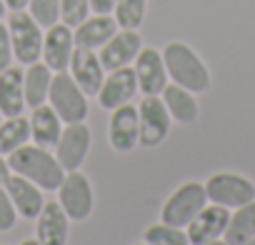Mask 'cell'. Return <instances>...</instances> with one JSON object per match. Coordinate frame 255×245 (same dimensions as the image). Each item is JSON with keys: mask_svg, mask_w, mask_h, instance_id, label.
<instances>
[{"mask_svg": "<svg viewBox=\"0 0 255 245\" xmlns=\"http://www.w3.org/2000/svg\"><path fill=\"white\" fill-rule=\"evenodd\" d=\"M18 245H40V243H38V238H28V240H20Z\"/></svg>", "mask_w": 255, "mask_h": 245, "instance_id": "cell-35", "label": "cell"}, {"mask_svg": "<svg viewBox=\"0 0 255 245\" xmlns=\"http://www.w3.org/2000/svg\"><path fill=\"white\" fill-rule=\"evenodd\" d=\"M50 83H53V70L45 63H30L23 70V93H25V108H38L43 103H48V93H50Z\"/></svg>", "mask_w": 255, "mask_h": 245, "instance_id": "cell-23", "label": "cell"}, {"mask_svg": "<svg viewBox=\"0 0 255 245\" xmlns=\"http://www.w3.org/2000/svg\"><path fill=\"white\" fill-rule=\"evenodd\" d=\"M3 188L10 195V200H13V205H15L20 218H25V220H35L38 218V213L45 205V195H43L45 190L43 188H38L33 180H28V178H23L18 173H10V178L5 180Z\"/></svg>", "mask_w": 255, "mask_h": 245, "instance_id": "cell-17", "label": "cell"}, {"mask_svg": "<svg viewBox=\"0 0 255 245\" xmlns=\"http://www.w3.org/2000/svg\"><path fill=\"white\" fill-rule=\"evenodd\" d=\"M28 120H30V143L53 150L55 143L60 140V133H63V125H65L60 120V115L48 103H43V105L33 108Z\"/></svg>", "mask_w": 255, "mask_h": 245, "instance_id": "cell-20", "label": "cell"}, {"mask_svg": "<svg viewBox=\"0 0 255 245\" xmlns=\"http://www.w3.org/2000/svg\"><path fill=\"white\" fill-rule=\"evenodd\" d=\"M93 148V133L88 128V122H68L60 133V140L55 143L53 153L58 158V163L63 165V170H80L83 163L88 160Z\"/></svg>", "mask_w": 255, "mask_h": 245, "instance_id": "cell-10", "label": "cell"}, {"mask_svg": "<svg viewBox=\"0 0 255 245\" xmlns=\"http://www.w3.org/2000/svg\"><path fill=\"white\" fill-rule=\"evenodd\" d=\"M30 143V120L25 115H13L0 120V153L10 155Z\"/></svg>", "mask_w": 255, "mask_h": 245, "instance_id": "cell-25", "label": "cell"}, {"mask_svg": "<svg viewBox=\"0 0 255 245\" xmlns=\"http://www.w3.org/2000/svg\"><path fill=\"white\" fill-rule=\"evenodd\" d=\"M58 203L65 210V215L75 223H85L93 215L95 208V190L93 183L83 170H68L63 183L58 185Z\"/></svg>", "mask_w": 255, "mask_h": 245, "instance_id": "cell-5", "label": "cell"}, {"mask_svg": "<svg viewBox=\"0 0 255 245\" xmlns=\"http://www.w3.org/2000/svg\"><path fill=\"white\" fill-rule=\"evenodd\" d=\"M8 30H10L15 60L20 65L38 63L40 53H43V28L33 20V15L25 13V10H15L8 18Z\"/></svg>", "mask_w": 255, "mask_h": 245, "instance_id": "cell-7", "label": "cell"}, {"mask_svg": "<svg viewBox=\"0 0 255 245\" xmlns=\"http://www.w3.org/2000/svg\"><path fill=\"white\" fill-rule=\"evenodd\" d=\"M10 163H8V155H3L0 153V185H5V180L10 178Z\"/></svg>", "mask_w": 255, "mask_h": 245, "instance_id": "cell-33", "label": "cell"}, {"mask_svg": "<svg viewBox=\"0 0 255 245\" xmlns=\"http://www.w3.org/2000/svg\"><path fill=\"white\" fill-rule=\"evenodd\" d=\"M163 60H165V70L170 83L200 95L210 88V70L205 65V60L188 45L180 40H173L163 48Z\"/></svg>", "mask_w": 255, "mask_h": 245, "instance_id": "cell-2", "label": "cell"}, {"mask_svg": "<svg viewBox=\"0 0 255 245\" xmlns=\"http://www.w3.org/2000/svg\"><path fill=\"white\" fill-rule=\"evenodd\" d=\"M73 80L80 85V90L85 95H98L103 80H105V68L100 63V55L95 50H85V48H75L70 65H68Z\"/></svg>", "mask_w": 255, "mask_h": 245, "instance_id": "cell-18", "label": "cell"}, {"mask_svg": "<svg viewBox=\"0 0 255 245\" xmlns=\"http://www.w3.org/2000/svg\"><path fill=\"white\" fill-rule=\"evenodd\" d=\"M28 13L40 28L48 30L50 25L60 23V0H30Z\"/></svg>", "mask_w": 255, "mask_h": 245, "instance_id": "cell-28", "label": "cell"}, {"mask_svg": "<svg viewBox=\"0 0 255 245\" xmlns=\"http://www.w3.org/2000/svg\"><path fill=\"white\" fill-rule=\"evenodd\" d=\"M118 33V23L113 15H88L75 30V48H85V50H100L113 35Z\"/></svg>", "mask_w": 255, "mask_h": 245, "instance_id": "cell-19", "label": "cell"}, {"mask_svg": "<svg viewBox=\"0 0 255 245\" xmlns=\"http://www.w3.org/2000/svg\"><path fill=\"white\" fill-rule=\"evenodd\" d=\"M133 245H148V243H145V240H140V243H133Z\"/></svg>", "mask_w": 255, "mask_h": 245, "instance_id": "cell-39", "label": "cell"}, {"mask_svg": "<svg viewBox=\"0 0 255 245\" xmlns=\"http://www.w3.org/2000/svg\"><path fill=\"white\" fill-rule=\"evenodd\" d=\"M35 238L40 245H68L70 218L58 200H45L43 210L35 218Z\"/></svg>", "mask_w": 255, "mask_h": 245, "instance_id": "cell-16", "label": "cell"}, {"mask_svg": "<svg viewBox=\"0 0 255 245\" xmlns=\"http://www.w3.org/2000/svg\"><path fill=\"white\" fill-rule=\"evenodd\" d=\"M203 185L208 193V203L223 205L228 210H235V208L255 200V183L240 173L220 170V173H213Z\"/></svg>", "mask_w": 255, "mask_h": 245, "instance_id": "cell-6", "label": "cell"}, {"mask_svg": "<svg viewBox=\"0 0 255 245\" xmlns=\"http://www.w3.org/2000/svg\"><path fill=\"white\" fill-rule=\"evenodd\" d=\"M18 218H20V215H18V210H15L10 195L5 193L3 185H0V233H10V230L15 228Z\"/></svg>", "mask_w": 255, "mask_h": 245, "instance_id": "cell-30", "label": "cell"}, {"mask_svg": "<svg viewBox=\"0 0 255 245\" xmlns=\"http://www.w3.org/2000/svg\"><path fill=\"white\" fill-rule=\"evenodd\" d=\"M90 15V0H60V23L78 28Z\"/></svg>", "mask_w": 255, "mask_h": 245, "instance_id": "cell-29", "label": "cell"}, {"mask_svg": "<svg viewBox=\"0 0 255 245\" xmlns=\"http://www.w3.org/2000/svg\"><path fill=\"white\" fill-rule=\"evenodd\" d=\"M0 245H8V243H0Z\"/></svg>", "mask_w": 255, "mask_h": 245, "instance_id": "cell-41", "label": "cell"}, {"mask_svg": "<svg viewBox=\"0 0 255 245\" xmlns=\"http://www.w3.org/2000/svg\"><path fill=\"white\" fill-rule=\"evenodd\" d=\"M3 3H5V8L8 10H25L28 8V3H30V0H3Z\"/></svg>", "mask_w": 255, "mask_h": 245, "instance_id": "cell-34", "label": "cell"}, {"mask_svg": "<svg viewBox=\"0 0 255 245\" xmlns=\"http://www.w3.org/2000/svg\"><path fill=\"white\" fill-rule=\"evenodd\" d=\"M5 13H8V8H5V3H3V0H0V20L5 18Z\"/></svg>", "mask_w": 255, "mask_h": 245, "instance_id": "cell-36", "label": "cell"}, {"mask_svg": "<svg viewBox=\"0 0 255 245\" xmlns=\"http://www.w3.org/2000/svg\"><path fill=\"white\" fill-rule=\"evenodd\" d=\"M115 8V0H90V13L95 15H110Z\"/></svg>", "mask_w": 255, "mask_h": 245, "instance_id": "cell-32", "label": "cell"}, {"mask_svg": "<svg viewBox=\"0 0 255 245\" xmlns=\"http://www.w3.org/2000/svg\"><path fill=\"white\" fill-rule=\"evenodd\" d=\"M208 205V193L205 185L198 180H188L180 183L160 205V220L178 225V228H188V223Z\"/></svg>", "mask_w": 255, "mask_h": 245, "instance_id": "cell-3", "label": "cell"}, {"mask_svg": "<svg viewBox=\"0 0 255 245\" xmlns=\"http://www.w3.org/2000/svg\"><path fill=\"white\" fill-rule=\"evenodd\" d=\"M15 60L13 55V43H10V30H8V23L0 20V70L10 68Z\"/></svg>", "mask_w": 255, "mask_h": 245, "instance_id": "cell-31", "label": "cell"}, {"mask_svg": "<svg viewBox=\"0 0 255 245\" xmlns=\"http://www.w3.org/2000/svg\"><path fill=\"white\" fill-rule=\"evenodd\" d=\"M75 53V38H73V28H68L65 23H55L48 28V33L43 35V63L53 70V73H63L70 65V58Z\"/></svg>", "mask_w": 255, "mask_h": 245, "instance_id": "cell-14", "label": "cell"}, {"mask_svg": "<svg viewBox=\"0 0 255 245\" xmlns=\"http://www.w3.org/2000/svg\"><path fill=\"white\" fill-rule=\"evenodd\" d=\"M143 240L148 245H190L185 228H178V225H170L163 220L148 225L143 233Z\"/></svg>", "mask_w": 255, "mask_h": 245, "instance_id": "cell-27", "label": "cell"}, {"mask_svg": "<svg viewBox=\"0 0 255 245\" xmlns=\"http://www.w3.org/2000/svg\"><path fill=\"white\" fill-rule=\"evenodd\" d=\"M173 122H178V125H193V122L200 118V105H198V98L195 93L175 85V83H168L160 93Z\"/></svg>", "mask_w": 255, "mask_h": 245, "instance_id": "cell-21", "label": "cell"}, {"mask_svg": "<svg viewBox=\"0 0 255 245\" xmlns=\"http://www.w3.org/2000/svg\"><path fill=\"white\" fill-rule=\"evenodd\" d=\"M208 245H228V243H225V240L220 238V240H213V243H208Z\"/></svg>", "mask_w": 255, "mask_h": 245, "instance_id": "cell-37", "label": "cell"}, {"mask_svg": "<svg viewBox=\"0 0 255 245\" xmlns=\"http://www.w3.org/2000/svg\"><path fill=\"white\" fill-rule=\"evenodd\" d=\"M250 238H255V200L230 210V220L223 235L228 245H243Z\"/></svg>", "mask_w": 255, "mask_h": 245, "instance_id": "cell-24", "label": "cell"}, {"mask_svg": "<svg viewBox=\"0 0 255 245\" xmlns=\"http://www.w3.org/2000/svg\"><path fill=\"white\" fill-rule=\"evenodd\" d=\"M143 43H140V33L138 30H123L118 28V33L100 48V63L105 70H118V68H128L133 65V60L138 58Z\"/></svg>", "mask_w": 255, "mask_h": 245, "instance_id": "cell-15", "label": "cell"}, {"mask_svg": "<svg viewBox=\"0 0 255 245\" xmlns=\"http://www.w3.org/2000/svg\"><path fill=\"white\" fill-rule=\"evenodd\" d=\"M145 8L148 0H115L113 18L123 30H138L145 20Z\"/></svg>", "mask_w": 255, "mask_h": 245, "instance_id": "cell-26", "label": "cell"}, {"mask_svg": "<svg viewBox=\"0 0 255 245\" xmlns=\"http://www.w3.org/2000/svg\"><path fill=\"white\" fill-rule=\"evenodd\" d=\"M228 220H230V210H228V208L215 205V203H208V205L188 223V228H185L190 245H208V243H213V240H220V238L225 235Z\"/></svg>", "mask_w": 255, "mask_h": 245, "instance_id": "cell-13", "label": "cell"}, {"mask_svg": "<svg viewBox=\"0 0 255 245\" xmlns=\"http://www.w3.org/2000/svg\"><path fill=\"white\" fill-rule=\"evenodd\" d=\"M138 93V78H135V70L133 65L128 68H118V70H110L98 90V103L103 110H115L125 103H130Z\"/></svg>", "mask_w": 255, "mask_h": 245, "instance_id": "cell-11", "label": "cell"}, {"mask_svg": "<svg viewBox=\"0 0 255 245\" xmlns=\"http://www.w3.org/2000/svg\"><path fill=\"white\" fill-rule=\"evenodd\" d=\"M10 170L33 180L38 188H43L45 193H55L58 185L65 178L63 165L58 163L55 153L50 148H40L35 143H25L23 148H18L15 153L8 155Z\"/></svg>", "mask_w": 255, "mask_h": 245, "instance_id": "cell-1", "label": "cell"}, {"mask_svg": "<svg viewBox=\"0 0 255 245\" xmlns=\"http://www.w3.org/2000/svg\"><path fill=\"white\" fill-rule=\"evenodd\" d=\"M138 118H140V145L143 148H158L168 140L173 118L160 95H145L138 105Z\"/></svg>", "mask_w": 255, "mask_h": 245, "instance_id": "cell-8", "label": "cell"}, {"mask_svg": "<svg viewBox=\"0 0 255 245\" xmlns=\"http://www.w3.org/2000/svg\"><path fill=\"white\" fill-rule=\"evenodd\" d=\"M25 110V93H23V70L10 65L0 70V113L3 118L23 115Z\"/></svg>", "mask_w": 255, "mask_h": 245, "instance_id": "cell-22", "label": "cell"}, {"mask_svg": "<svg viewBox=\"0 0 255 245\" xmlns=\"http://www.w3.org/2000/svg\"><path fill=\"white\" fill-rule=\"evenodd\" d=\"M0 120H3V113H0Z\"/></svg>", "mask_w": 255, "mask_h": 245, "instance_id": "cell-40", "label": "cell"}, {"mask_svg": "<svg viewBox=\"0 0 255 245\" xmlns=\"http://www.w3.org/2000/svg\"><path fill=\"white\" fill-rule=\"evenodd\" d=\"M243 245H255V238H250V240H245Z\"/></svg>", "mask_w": 255, "mask_h": 245, "instance_id": "cell-38", "label": "cell"}, {"mask_svg": "<svg viewBox=\"0 0 255 245\" xmlns=\"http://www.w3.org/2000/svg\"><path fill=\"white\" fill-rule=\"evenodd\" d=\"M48 105L60 115V120L65 122H83L88 118V95L80 90V85L73 80V75L68 70L63 73H53V83H50V93H48Z\"/></svg>", "mask_w": 255, "mask_h": 245, "instance_id": "cell-4", "label": "cell"}, {"mask_svg": "<svg viewBox=\"0 0 255 245\" xmlns=\"http://www.w3.org/2000/svg\"><path fill=\"white\" fill-rule=\"evenodd\" d=\"M133 70L138 78V90L143 95H160L163 88L170 83L163 53L155 48H140L138 58L133 60Z\"/></svg>", "mask_w": 255, "mask_h": 245, "instance_id": "cell-12", "label": "cell"}, {"mask_svg": "<svg viewBox=\"0 0 255 245\" xmlns=\"http://www.w3.org/2000/svg\"><path fill=\"white\" fill-rule=\"evenodd\" d=\"M108 143H110L113 153H118V155H128L140 145V118H138V108L133 103H125V105L110 110Z\"/></svg>", "mask_w": 255, "mask_h": 245, "instance_id": "cell-9", "label": "cell"}]
</instances>
